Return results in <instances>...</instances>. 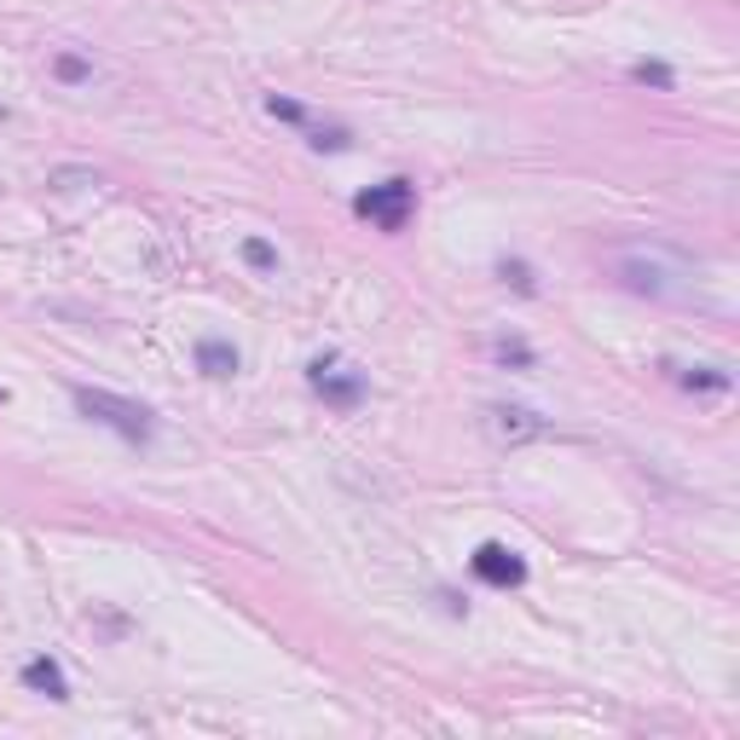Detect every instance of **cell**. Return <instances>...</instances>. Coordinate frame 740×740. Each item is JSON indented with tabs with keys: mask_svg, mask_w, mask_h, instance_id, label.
<instances>
[{
	"mask_svg": "<svg viewBox=\"0 0 740 740\" xmlns=\"http://www.w3.org/2000/svg\"><path fill=\"white\" fill-rule=\"evenodd\" d=\"M613 273L631 296L648 301H694V290H701V266L671 243H625V250H613Z\"/></svg>",
	"mask_w": 740,
	"mask_h": 740,
	"instance_id": "1",
	"label": "cell"
},
{
	"mask_svg": "<svg viewBox=\"0 0 740 740\" xmlns=\"http://www.w3.org/2000/svg\"><path fill=\"white\" fill-rule=\"evenodd\" d=\"M70 400H76V411L81 417H93V423H105L111 435H122L128 446H146L151 435H157V417L139 400H122V394H111V388H70Z\"/></svg>",
	"mask_w": 740,
	"mask_h": 740,
	"instance_id": "2",
	"label": "cell"
},
{
	"mask_svg": "<svg viewBox=\"0 0 740 740\" xmlns=\"http://www.w3.org/2000/svg\"><path fill=\"white\" fill-rule=\"evenodd\" d=\"M411 209H417V185L411 180H382V185H370V192L354 197V215H365L377 232H405Z\"/></svg>",
	"mask_w": 740,
	"mask_h": 740,
	"instance_id": "3",
	"label": "cell"
},
{
	"mask_svg": "<svg viewBox=\"0 0 740 740\" xmlns=\"http://www.w3.org/2000/svg\"><path fill=\"white\" fill-rule=\"evenodd\" d=\"M307 382H313V394H319L324 405H336V411H359V405H365V377H359V370H347L336 354L313 359Z\"/></svg>",
	"mask_w": 740,
	"mask_h": 740,
	"instance_id": "4",
	"label": "cell"
},
{
	"mask_svg": "<svg viewBox=\"0 0 740 740\" xmlns=\"http://www.w3.org/2000/svg\"><path fill=\"white\" fill-rule=\"evenodd\" d=\"M481 428L498 446H527V440H544L550 435V423L539 417V411H527V405H486L481 411Z\"/></svg>",
	"mask_w": 740,
	"mask_h": 740,
	"instance_id": "5",
	"label": "cell"
},
{
	"mask_svg": "<svg viewBox=\"0 0 740 740\" xmlns=\"http://www.w3.org/2000/svg\"><path fill=\"white\" fill-rule=\"evenodd\" d=\"M469 567H475V579L492 585V590H516L527 579V562L509 544H481L475 555H469Z\"/></svg>",
	"mask_w": 740,
	"mask_h": 740,
	"instance_id": "6",
	"label": "cell"
},
{
	"mask_svg": "<svg viewBox=\"0 0 740 740\" xmlns=\"http://www.w3.org/2000/svg\"><path fill=\"white\" fill-rule=\"evenodd\" d=\"M197 370H203V377H215V382L238 377V347L220 342V336H203L197 342Z\"/></svg>",
	"mask_w": 740,
	"mask_h": 740,
	"instance_id": "7",
	"label": "cell"
},
{
	"mask_svg": "<svg viewBox=\"0 0 740 740\" xmlns=\"http://www.w3.org/2000/svg\"><path fill=\"white\" fill-rule=\"evenodd\" d=\"M24 689H30V694H47V701H70V683H65V671H58V660H47V654L24 666Z\"/></svg>",
	"mask_w": 740,
	"mask_h": 740,
	"instance_id": "8",
	"label": "cell"
},
{
	"mask_svg": "<svg viewBox=\"0 0 740 740\" xmlns=\"http://www.w3.org/2000/svg\"><path fill=\"white\" fill-rule=\"evenodd\" d=\"M677 382H683V388H706V394H724L729 370H717V365H677Z\"/></svg>",
	"mask_w": 740,
	"mask_h": 740,
	"instance_id": "9",
	"label": "cell"
},
{
	"mask_svg": "<svg viewBox=\"0 0 740 740\" xmlns=\"http://www.w3.org/2000/svg\"><path fill=\"white\" fill-rule=\"evenodd\" d=\"M243 261H250L255 273H278V250L266 238H243Z\"/></svg>",
	"mask_w": 740,
	"mask_h": 740,
	"instance_id": "10",
	"label": "cell"
},
{
	"mask_svg": "<svg viewBox=\"0 0 740 740\" xmlns=\"http://www.w3.org/2000/svg\"><path fill=\"white\" fill-rule=\"evenodd\" d=\"M53 70H58V81H93V65H88V58H76V53H58Z\"/></svg>",
	"mask_w": 740,
	"mask_h": 740,
	"instance_id": "11",
	"label": "cell"
},
{
	"mask_svg": "<svg viewBox=\"0 0 740 740\" xmlns=\"http://www.w3.org/2000/svg\"><path fill=\"white\" fill-rule=\"evenodd\" d=\"M266 111H273L278 122H296V128H313V122H307V111L296 105V99H278V93H273V99H266Z\"/></svg>",
	"mask_w": 740,
	"mask_h": 740,
	"instance_id": "12",
	"label": "cell"
},
{
	"mask_svg": "<svg viewBox=\"0 0 740 740\" xmlns=\"http://www.w3.org/2000/svg\"><path fill=\"white\" fill-rule=\"evenodd\" d=\"M313 139H307V146L313 151H347V128H307Z\"/></svg>",
	"mask_w": 740,
	"mask_h": 740,
	"instance_id": "13",
	"label": "cell"
},
{
	"mask_svg": "<svg viewBox=\"0 0 740 740\" xmlns=\"http://www.w3.org/2000/svg\"><path fill=\"white\" fill-rule=\"evenodd\" d=\"M492 354H498L504 365H521V370L532 365V347H527V342H498V347H492Z\"/></svg>",
	"mask_w": 740,
	"mask_h": 740,
	"instance_id": "14",
	"label": "cell"
},
{
	"mask_svg": "<svg viewBox=\"0 0 740 740\" xmlns=\"http://www.w3.org/2000/svg\"><path fill=\"white\" fill-rule=\"evenodd\" d=\"M631 76H636V81H654V88H671V70H666V65H648V58H643Z\"/></svg>",
	"mask_w": 740,
	"mask_h": 740,
	"instance_id": "15",
	"label": "cell"
},
{
	"mask_svg": "<svg viewBox=\"0 0 740 740\" xmlns=\"http://www.w3.org/2000/svg\"><path fill=\"white\" fill-rule=\"evenodd\" d=\"M498 273H504L509 284H516V290H532V273H527V266H521V261H504V266H498Z\"/></svg>",
	"mask_w": 740,
	"mask_h": 740,
	"instance_id": "16",
	"label": "cell"
}]
</instances>
